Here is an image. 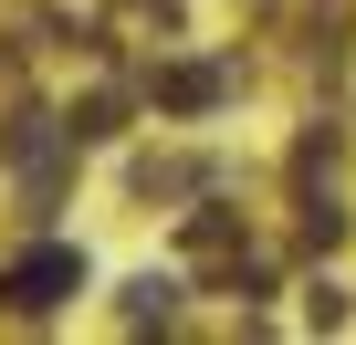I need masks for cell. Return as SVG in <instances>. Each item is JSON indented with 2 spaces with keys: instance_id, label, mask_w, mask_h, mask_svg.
<instances>
[{
  "instance_id": "3",
  "label": "cell",
  "mask_w": 356,
  "mask_h": 345,
  "mask_svg": "<svg viewBox=\"0 0 356 345\" xmlns=\"http://www.w3.org/2000/svg\"><path fill=\"white\" fill-rule=\"evenodd\" d=\"M115 314H126V324H178V283H168V272H136Z\"/></svg>"
},
{
  "instance_id": "1",
  "label": "cell",
  "mask_w": 356,
  "mask_h": 345,
  "mask_svg": "<svg viewBox=\"0 0 356 345\" xmlns=\"http://www.w3.org/2000/svg\"><path fill=\"white\" fill-rule=\"evenodd\" d=\"M84 293V251H63V241H42L22 272H11V303L22 314H53V303H74Z\"/></svg>"
},
{
  "instance_id": "2",
  "label": "cell",
  "mask_w": 356,
  "mask_h": 345,
  "mask_svg": "<svg viewBox=\"0 0 356 345\" xmlns=\"http://www.w3.org/2000/svg\"><path fill=\"white\" fill-rule=\"evenodd\" d=\"M220 94H231L220 63H168V74H157V105H168V115H210Z\"/></svg>"
},
{
  "instance_id": "4",
  "label": "cell",
  "mask_w": 356,
  "mask_h": 345,
  "mask_svg": "<svg viewBox=\"0 0 356 345\" xmlns=\"http://www.w3.org/2000/svg\"><path fill=\"white\" fill-rule=\"evenodd\" d=\"M210 178V167H189V157H136V199H189Z\"/></svg>"
},
{
  "instance_id": "7",
  "label": "cell",
  "mask_w": 356,
  "mask_h": 345,
  "mask_svg": "<svg viewBox=\"0 0 356 345\" xmlns=\"http://www.w3.org/2000/svg\"><path fill=\"white\" fill-rule=\"evenodd\" d=\"M346 241V210L335 199H304V251H335Z\"/></svg>"
},
{
  "instance_id": "6",
  "label": "cell",
  "mask_w": 356,
  "mask_h": 345,
  "mask_svg": "<svg viewBox=\"0 0 356 345\" xmlns=\"http://www.w3.org/2000/svg\"><path fill=\"white\" fill-rule=\"evenodd\" d=\"M115 115H126V94H84L63 136H74V146H105V136H115Z\"/></svg>"
},
{
  "instance_id": "5",
  "label": "cell",
  "mask_w": 356,
  "mask_h": 345,
  "mask_svg": "<svg viewBox=\"0 0 356 345\" xmlns=\"http://www.w3.org/2000/svg\"><path fill=\"white\" fill-rule=\"evenodd\" d=\"M189 262H220V251H241V230H231V210H189Z\"/></svg>"
}]
</instances>
